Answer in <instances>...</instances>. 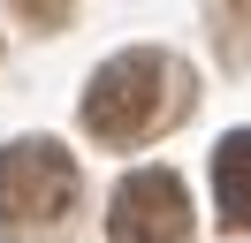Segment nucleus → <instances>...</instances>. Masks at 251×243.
<instances>
[{
	"instance_id": "f03ea898",
	"label": "nucleus",
	"mask_w": 251,
	"mask_h": 243,
	"mask_svg": "<svg viewBox=\"0 0 251 243\" xmlns=\"http://www.w3.org/2000/svg\"><path fill=\"white\" fill-rule=\"evenodd\" d=\"M175 106V61L160 53H114L84 84V129L99 145H145Z\"/></svg>"
},
{
	"instance_id": "20e7f679",
	"label": "nucleus",
	"mask_w": 251,
	"mask_h": 243,
	"mask_svg": "<svg viewBox=\"0 0 251 243\" xmlns=\"http://www.w3.org/2000/svg\"><path fill=\"white\" fill-rule=\"evenodd\" d=\"M213 197H221V220L228 228H251V129L221 137V152H213Z\"/></svg>"
},
{
	"instance_id": "f257e3e1",
	"label": "nucleus",
	"mask_w": 251,
	"mask_h": 243,
	"mask_svg": "<svg viewBox=\"0 0 251 243\" xmlns=\"http://www.w3.org/2000/svg\"><path fill=\"white\" fill-rule=\"evenodd\" d=\"M76 160H69L53 137H23V145H0V236L38 243L61 236L69 213H76Z\"/></svg>"
},
{
	"instance_id": "7ed1b4c3",
	"label": "nucleus",
	"mask_w": 251,
	"mask_h": 243,
	"mask_svg": "<svg viewBox=\"0 0 251 243\" xmlns=\"http://www.w3.org/2000/svg\"><path fill=\"white\" fill-rule=\"evenodd\" d=\"M107 236L114 243H190V190L168 167H137L114 182L107 205Z\"/></svg>"
}]
</instances>
